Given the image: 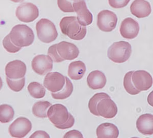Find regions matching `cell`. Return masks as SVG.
<instances>
[{"mask_svg": "<svg viewBox=\"0 0 153 138\" xmlns=\"http://www.w3.org/2000/svg\"><path fill=\"white\" fill-rule=\"evenodd\" d=\"M31 96L35 98H42L45 96L46 90L44 86L37 82L30 83L27 87Z\"/></svg>", "mask_w": 153, "mask_h": 138, "instance_id": "cell-24", "label": "cell"}, {"mask_svg": "<svg viewBox=\"0 0 153 138\" xmlns=\"http://www.w3.org/2000/svg\"><path fill=\"white\" fill-rule=\"evenodd\" d=\"M65 84V78L61 73H49L44 79V85L52 93H56L62 90Z\"/></svg>", "mask_w": 153, "mask_h": 138, "instance_id": "cell-9", "label": "cell"}, {"mask_svg": "<svg viewBox=\"0 0 153 138\" xmlns=\"http://www.w3.org/2000/svg\"><path fill=\"white\" fill-rule=\"evenodd\" d=\"M131 13L138 18H144L150 15L151 7L150 3L144 0H135L130 6Z\"/></svg>", "mask_w": 153, "mask_h": 138, "instance_id": "cell-17", "label": "cell"}, {"mask_svg": "<svg viewBox=\"0 0 153 138\" xmlns=\"http://www.w3.org/2000/svg\"><path fill=\"white\" fill-rule=\"evenodd\" d=\"M109 98H110L109 95L105 92H100L95 94L89 101L88 108L91 113L94 114V115L100 116L97 111V104L102 99Z\"/></svg>", "mask_w": 153, "mask_h": 138, "instance_id": "cell-26", "label": "cell"}, {"mask_svg": "<svg viewBox=\"0 0 153 138\" xmlns=\"http://www.w3.org/2000/svg\"><path fill=\"white\" fill-rule=\"evenodd\" d=\"M9 34L12 43L21 48L31 45L34 40L33 30L26 24L14 26Z\"/></svg>", "mask_w": 153, "mask_h": 138, "instance_id": "cell-3", "label": "cell"}, {"mask_svg": "<svg viewBox=\"0 0 153 138\" xmlns=\"http://www.w3.org/2000/svg\"><path fill=\"white\" fill-rule=\"evenodd\" d=\"M33 71L39 75H45L52 70L53 60L49 55L39 54L35 56L32 61Z\"/></svg>", "mask_w": 153, "mask_h": 138, "instance_id": "cell-10", "label": "cell"}, {"mask_svg": "<svg viewBox=\"0 0 153 138\" xmlns=\"http://www.w3.org/2000/svg\"><path fill=\"white\" fill-rule=\"evenodd\" d=\"M107 83L105 75L102 72L95 70L91 72L87 78V83L92 90H100L104 87Z\"/></svg>", "mask_w": 153, "mask_h": 138, "instance_id": "cell-19", "label": "cell"}, {"mask_svg": "<svg viewBox=\"0 0 153 138\" xmlns=\"http://www.w3.org/2000/svg\"><path fill=\"white\" fill-rule=\"evenodd\" d=\"M51 106V103L48 101H39L35 103L32 107L33 115L41 118L47 117L48 110Z\"/></svg>", "mask_w": 153, "mask_h": 138, "instance_id": "cell-22", "label": "cell"}, {"mask_svg": "<svg viewBox=\"0 0 153 138\" xmlns=\"http://www.w3.org/2000/svg\"><path fill=\"white\" fill-rule=\"evenodd\" d=\"M64 138H83L82 133L80 131L74 129L71 131H68L63 137Z\"/></svg>", "mask_w": 153, "mask_h": 138, "instance_id": "cell-33", "label": "cell"}, {"mask_svg": "<svg viewBox=\"0 0 153 138\" xmlns=\"http://www.w3.org/2000/svg\"><path fill=\"white\" fill-rule=\"evenodd\" d=\"M120 32L123 38L133 39L137 36L139 33V23L131 17L126 18L122 21Z\"/></svg>", "mask_w": 153, "mask_h": 138, "instance_id": "cell-15", "label": "cell"}, {"mask_svg": "<svg viewBox=\"0 0 153 138\" xmlns=\"http://www.w3.org/2000/svg\"><path fill=\"white\" fill-rule=\"evenodd\" d=\"M110 5L114 8H122L125 7L130 2V0H109Z\"/></svg>", "mask_w": 153, "mask_h": 138, "instance_id": "cell-32", "label": "cell"}, {"mask_svg": "<svg viewBox=\"0 0 153 138\" xmlns=\"http://www.w3.org/2000/svg\"><path fill=\"white\" fill-rule=\"evenodd\" d=\"M14 111L11 106L3 104L0 106V121L2 123L10 122L13 119Z\"/></svg>", "mask_w": 153, "mask_h": 138, "instance_id": "cell-25", "label": "cell"}, {"mask_svg": "<svg viewBox=\"0 0 153 138\" xmlns=\"http://www.w3.org/2000/svg\"><path fill=\"white\" fill-rule=\"evenodd\" d=\"M7 85L11 90L15 92H19L23 90L25 85V78L20 79L12 80L6 77Z\"/></svg>", "mask_w": 153, "mask_h": 138, "instance_id": "cell-28", "label": "cell"}, {"mask_svg": "<svg viewBox=\"0 0 153 138\" xmlns=\"http://www.w3.org/2000/svg\"><path fill=\"white\" fill-rule=\"evenodd\" d=\"M56 48L59 56L65 60H74L77 58L79 54L78 47L70 42L62 41L56 44Z\"/></svg>", "mask_w": 153, "mask_h": 138, "instance_id": "cell-16", "label": "cell"}, {"mask_svg": "<svg viewBox=\"0 0 153 138\" xmlns=\"http://www.w3.org/2000/svg\"><path fill=\"white\" fill-rule=\"evenodd\" d=\"M117 21V15L109 10L101 11L97 14V26L102 31H112L116 28Z\"/></svg>", "mask_w": 153, "mask_h": 138, "instance_id": "cell-7", "label": "cell"}, {"mask_svg": "<svg viewBox=\"0 0 153 138\" xmlns=\"http://www.w3.org/2000/svg\"><path fill=\"white\" fill-rule=\"evenodd\" d=\"M132 81L134 86L139 91H146L153 85V78L149 73L144 70L134 71Z\"/></svg>", "mask_w": 153, "mask_h": 138, "instance_id": "cell-11", "label": "cell"}, {"mask_svg": "<svg viewBox=\"0 0 153 138\" xmlns=\"http://www.w3.org/2000/svg\"><path fill=\"white\" fill-rule=\"evenodd\" d=\"M73 8L77 14L76 18L81 25L86 26L92 23L93 16L87 8L86 4L84 1H74Z\"/></svg>", "mask_w": 153, "mask_h": 138, "instance_id": "cell-13", "label": "cell"}, {"mask_svg": "<svg viewBox=\"0 0 153 138\" xmlns=\"http://www.w3.org/2000/svg\"><path fill=\"white\" fill-rule=\"evenodd\" d=\"M48 54L51 58L52 59L53 62H60L65 60L62 59L58 54L56 48V44L52 45L49 47Z\"/></svg>", "mask_w": 153, "mask_h": 138, "instance_id": "cell-30", "label": "cell"}, {"mask_svg": "<svg viewBox=\"0 0 153 138\" xmlns=\"http://www.w3.org/2000/svg\"><path fill=\"white\" fill-rule=\"evenodd\" d=\"M26 71V64L20 60L10 62L5 68L6 77L12 80L20 79L25 77Z\"/></svg>", "mask_w": 153, "mask_h": 138, "instance_id": "cell-12", "label": "cell"}, {"mask_svg": "<svg viewBox=\"0 0 153 138\" xmlns=\"http://www.w3.org/2000/svg\"><path fill=\"white\" fill-rule=\"evenodd\" d=\"M57 4L59 9L64 12H75L71 2L68 1H57Z\"/></svg>", "mask_w": 153, "mask_h": 138, "instance_id": "cell-31", "label": "cell"}, {"mask_svg": "<svg viewBox=\"0 0 153 138\" xmlns=\"http://www.w3.org/2000/svg\"><path fill=\"white\" fill-rule=\"evenodd\" d=\"M16 17L24 23H31L35 21L39 16L38 7L30 2H24L16 8Z\"/></svg>", "mask_w": 153, "mask_h": 138, "instance_id": "cell-6", "label": "cell"}, {"mask_svg": "<svg viewBox=\"0 0 153 138\" xmlns=\"http://www.w3.org/2000/svg\"><path fill=\"white\" fill-rule=\"evenodd\" d=\"M136 128L143 135H153V114L147 113L140 116L136 121Z\"/></svg>", "mask_w": 153, "mask_h": 138, "instance_id": "cell-18", "label": "cell"}, {"mask_svg": "<svg viewBox=\"0 0 153 138\" xmlns=\"http://www.w3.org/2000/svg\"><path fill=\"white\" fill-rule=\"evenodd\" d=\"M65 78V84L62 90L56 93H52L53 98L56 100H65L71 96L73 92V85L67 77Z\"/></svg>", "mask_w": 153, "mask_h": 138, "instance_id": "cell-23", "label": "cell"}, {"mask_svg": "<svg viewBox=\"0 0 153 138\" xmlns=\"http://www.w3.org/2000/svg\"><path fill=\"white\" fill-rule=\"evenodd\" d=\"M96 133L98 138H117L120 134L117 127L111 123H104L100 124L97 127Z\"/></svg>", "mask_w": 153, "mask_h": 138, "instance_id": "cell-20", "label": "cell"}, {"mask_svg": "<svg viewBox=\"0 0 153 138\" xmlns=\"http://www.w3.org/2000/svg\"><path fill=\"white\" fill-rule=\"evenodd\" d=\"M132 54V46L126 41H119L112 44L108 49V57L115 63L121 64L127 61Z\"/></svg>", "mask_w": 153, "mask_h": 138, "instance_id": "cell-4", "label": "cell"}, {"mask_svg": "<svg viewBox=\"0 0 153 138\" xmlns=\"http://www.w3.org/2000/svg\"><path fill=\"white\" fill-rule=\"evenodd\" d=\"M36 29L38 39L44 43H51L58 36L54 23L47 18H42L38 21L36 24Z\"/></svg>", "mask_w": 153, "mask_h": 138, "instance_id": "cell-5", "label": "cell"}, {"mask_svg": "<svg viewBox=\"0 0 153 138\" xmlns=\"http://www.w3.org/2000/svg\"><path fill=\"white\" fill-rule=\"evenodd\" d=\"M97 111L100 116L110 119L114 117L118 112L116 104L110 98L102 99L97 104Z\"/></svg>", "mask_w": 153, "mask_h": 138, "instance_id": "cell-14", "label": "cell"}, {"mask_svg": "<svg viewBox=\"0 0 153 138\" xmlns=\"http://www.w3.org/2000/svg\"><path fill=\"white\" fill-rule=\"evenodd\" d=\"M47 116L51 123L59 129H68L73 126L75 118L62 104H56L48 109Z\"/></svg>", "mask_w": 153, "mask_h": 138, "instance_id": "cell-1", "label": "cell"}, {"mask_svg": "<svg viewBox=\"0 0 153 138\" xmlns=\"http://www.w3.org/2000/svg\"><path fill=\"white\" fill-rule=\"evenodd\" d=\"M3 45L5 50L11 54L16 53L21 49V47L16 46L12 43L9 34H7L3 40Z\"/></svg>", "mask_w": 153, "mask_h": 138, "instance_id": "cell-29", "label": "cell"}, {"mask_svg": "<svg viewBox=\"0 0 153 138\" xmlns=\"http://www.w3.org/2000/svg\"><path fill=\"white\" fill-rule=\"evenodd\" d=\"M30 138H50V137L48 135V134L46 133L45 131H35L33 133V134L30 137Z\"/></svg>", "mask_w": 153, "mask_h": 138, "instance_id": "cell-34", "label": "cell"}, {"mask_svg": "<svg viewBox=\"0 0 153 138\" xmlns=\"http://www.w3.org/2000/svg\"><path fill=\"white\" fill-rule=\"evenodd\" d=\"M32 128L31 123L28 118L20 117L10 125L8 131L12 137L22 138L28 135L31 131Z\"/></svg>", "mask_w": 153, "mask_h": 138, "instance_id": "cell-8", "label": "cell"}, {"mask_svg": "<svg viewBox=\"0 0 153 138\" xmlns=\"http://www.w3.org/2000/svg\"><path fill=\"white\" fill-rule=\"evenodd\" d=\"M59 26L63 34L73 40H82L87 33L86 27L81 25L75 16L63 17L60 21Z\"/></svg>", "mask_w": 153, "mask_h": 138, "instance_id": "cell-2", "label": "cell"}, {"mask_svg": "<svg viewBox=\"0 0 153 138\" xmlns=\"http://www.w3.org/2000/svg\"><path fill=\"white\" fill-rule=\"evenodd\" d=\"M86 70L85 65L83 62L75 61L71 62L68 66V75L71 79L79 80L83 77Z\"/></svg>", "mask_w": 153, "mask_h": 138, "instance_id": "cell-21", "label": "cell"}, {"mask_svg": "<svg viewBox=\"0 0 153 138\" xmlns=\"http://www.w3.org/2000/svg\"><path fill=\"white\" fill-rule=\"evenodd\" d=\"M134 71H130L126 74L124 77L123 84L126 92L131 95H136L139 94L140 91L136 88L134 86L132 81V76Z\"/></svg>", "mask_w": 153, "mask_h": 138, "instance_id": "cell-27", "label": "cell"}]
</instances>
